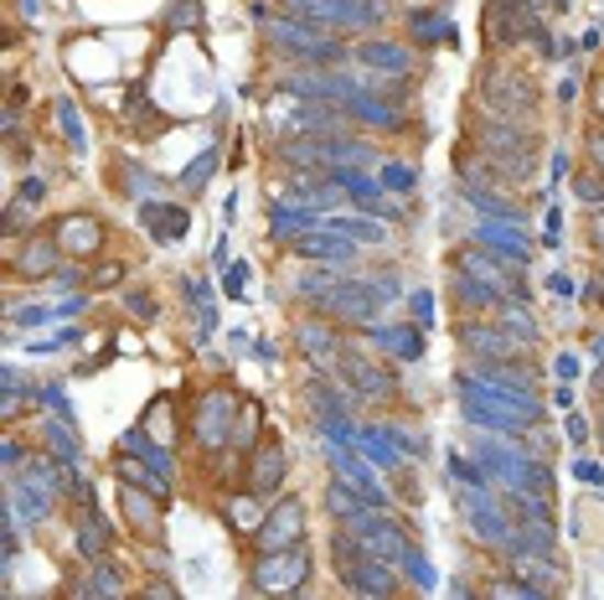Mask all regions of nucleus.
<instances>
[{"label":"nucleus","mask_w":604,"mask_h":600,"mask_svg":"<svg viewBox=\"0 0 604 600\" xmlns=\"http://www.w3.org/2000/svg\"><path fill=\"white\" fill-rule=\"evenodd\" d=\"M481 99L491 103V114L502 124H521L527 114H532V84L521 78V73H512V68H491L486 78H481Z\"/></svg>","instance_id":"nucleus-1"},{"label":"nucleus","mask_w":604,"mask_h":600,"mask_svg":"<svg viewBox=\"0 0 604 600\" xmlns=\"http://www.w3.org/2000/svg\"><path fill=\"white\" fill-rule=\"evenodd\" d=\"M305 549H289V554H279V549H268V559L259 565V575H253V585L259 590H295V585L305 580Z\"/></svg>","instance_id":"nucleus-2"},{"label":"nucleus","mask_w":604,"mask_h":600,"mask_svg":"<svg viewBox=\"0 0 604 600\" xmlns=\"http://www.w3.org/2000/svg\"><path fill=\"white\" fill-rule=\"evenodd\" d=\"M103 243V223L99 218H63V223H57V249H63V254H94V249H99Z\"/></svg>","instance_id":"nucleus-3"},{"label":"nucleus","mask_w":604,"mask_h":600,"mask_svg":"<svg viewBox=\"0 0 604 600\" xmlns=\"http://www.w3.org/2000/svg\"><path fill=\"white\" fill-rule=\"evenodd\" d=\"M300 533H305V502L289 498L279 513L268 517V528L259 533V544H264V549H285V544H295Z\"/></svg>","instance_id":"nucleus-4"},{"label":"nucleus","mask_w":604,"mask_h":600,"mask_svg":"<svg viewBox=\"0 0 604 600\" xmlns=\"http://www.w3.org/2000/svg\"><path fill=\"white\" fill-rule=\"evenodd\" d=\"M279 471H285V450H268L264 461L253 466V492H268V481L279 477Z\"/></svg>","instance_id":"nucleus-5"},{"label":"nucleus","mask_w":604,"mask_h":600,"mask_svg":"<svg viewBox=\"0 0 604 600\" xmlns=\"http://www.w3.org/2000/svg\"><path fill=\"white\" fill-rule=\"evenodd\" d=\"M57 254H63V249H26V259H21V270H52V264H57Z\"/></svg>","instance_id":"nucleus-6"},{"label":"nucleus","mask_w":604,"mask_h":600,"mask_svg":"<svg viewBox=\"0 0 604 600\" xmlns=\"http://www.w3.org/2000/svg\"><path fill=\"white\" fill-rule=\"evenodd\" d=\"M589 155H594V166L604 172V135H589Z\"/></svg>","instance_id":"nucleus-7"},{"label":"nucleus","mask_w":604,"mask_h":600,"mask_svg":"<svg viewBox=\"0 0 604 600\" xmlns=\"http://www.w3.org/2000/svg\"><path fill=\"white\" fill-rule=\"evenodd\" d=\"M594 109H600V120H604V78L594 84Z\"/></svg>","instance_id":"nucleus-8"},{"label":"nucleus","mask_w":604,"mask_h":600,"mask_svg":"<svg viewBox=\"0 0 604 600\" xmlns=\"http://www.w3.org/2000/svg\"><path fill=\"white\" fill-rule=\"evenodd\" d=\"M594 233H600V249H604V212H600V218H594Z\"/></svg>","instance_id":"nucleus-9"}]
</instances>
